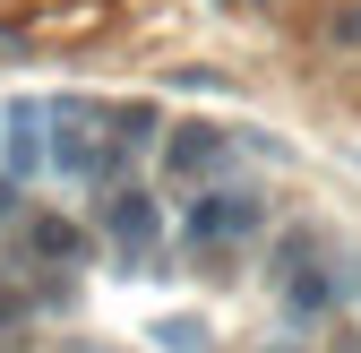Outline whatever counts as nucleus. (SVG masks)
Here are the masks:
<instances>
[{
  "instance_id": "f257e3e1",
  "label": "nucleus",
  "mask_w": 361,
  "mask_h": 353,
  "mask_svg": "<svg viewBox=\"0 0 361 353\" xmlns=\"http://www.w3.org/2000/svg\"><path fill=\"white\" fill-rule=\"evenodd\" d=\"M250 225H258L250 198H224V207L207 198V207H198V241H233V233H250Z\"/></svg>"
}]
</instances>
